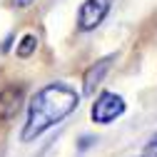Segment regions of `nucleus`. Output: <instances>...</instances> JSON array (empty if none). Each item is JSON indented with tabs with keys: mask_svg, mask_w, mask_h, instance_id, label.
Instances as JSON below:
<instances>
[{
	"mask_svg": "<svg viewBox=\"0 0 157 157\" xmlns=\"http://www.w3.org/2000/svg\"><path fill=\"white\" fill-rule=\"evenodd\" d=\"M80 100H82V92H77L65 80H52L43 85L40 90H35V95L28 102L25 125L20 130V142H35L48 130L60 125L65 117H70L80 107Z\"/></svg>",
	"mask_w": 157,
	"mask_h": 157,
	"instance_id": "nucleus-1",
	"label": "nucleus"
},
{
	"mask_svg": "<svg viewBox=\"0 0 157 157\" xmlns=\"http://www.w3.org/2000/svg\"><path fill=\"white\" fill-rule=\"evenodd\" d=\"M127 110V102L120 92H112V90H102L95 95V100L90 105V117L95 125H110L115 120H120Z\"/></svg>",
	"mask_w": 157,
	"mask_h": 157,
	"instance_id": "nucleus-2",
	"label": "nucleus"
},
{
	"mask_svg": "<svg viewBox=\"0 0 157 157\" xmlns=\"http://www.w3.org/2000/svg\"><path fill=\"white\" fill-rule=\"evenodd\" d=\"M115 0H82L77 8V30L80 33H92L97 30L105 17L110 15Z\"/></svg>",
	"mask_w": 157,
	"mask_h": 157,
	"instance_id": "nucleus-3",
	"label": "nucleus"
},
{
	"mask_svg": "<svg viewBox=\"0 0 157 157\" xmlns=\"http://www.w3.org/2000/svg\"><path fill=\"white\" fill-rule=\"evenodd\" d=\"M25 102V87L23 85H8L0 90V122H10L20 112Z\"/></svg>",
	"mask_w": 157,
	"mask_h": 157,
	"instance_id": "nucleus-4",
	"label": "nucleus"
},
{
	"mask_svg": "<svg viewBox=\"0 0 157 157\" xmlns=\"http://www.w3.org/2000/svg\"><path fill=\"white\" fill-rule=\"evenodd\" d=\"M112 60H115V55H105V57L95 60L85 70V75H82V95H95V90L102 85V80H105V75H107Z\"/></svg>",
	"mask_w": 157,
	"mask_h": 157,
	"instance_id": "nucleus-5",
	"label": "nucleus"
},
{
	"mask_svg": "<svg viewBox=\"0 0 157 157\" xmlns=\"http://www.w3.org/2000/svg\"><path fill=\"white\" fill-rule=\"evenodd\" d=\"M35 48H37V37H35L33 33H28V35H23V40L17 43L15 55L20 57V60H25V57H30V55L35 52Z\"/></svg>",
	"mask_w": 157,
	"mask_h": 157,
	"instance_id": "nucleus-6",
	"label": "nucleus"
},
{
	"mask_svg": "<svg viewBox=\"0 0 157 157\" xmlns=\"http://www.w3.org/2000/svg\"><path fill=\"white\" fill-rule=\"evenodd\" d=\"M147 157H157V132L150 137V140H147V145H145V150H142Z\"/></svg>",
	"mask_w": 157,
	"mask_h": 157,
	"instance_id": "nucleus-7",
	"label": "nucleus"
},
{
	"mask_svg": "<svg viewBox=\"0 0 157 157\" xmlns=\"http://www.w3.org/2000/svg\"><path fill=\"white\" fill-rule=\"evenodd\" d=\"M37 0H13V5L15 8H20V10H25V8H30V5H35Z\"/></svg>",
	"mask_w": 157,
	"mask_h": 157,
	"instance_id": "nucleus-8",
	"label": "nucleus"
},
{
	"mask_svg": "<svg viewBox=\"0 0 157 157\" xmlns=\"http://www.w3.org/2000/svg\"><path fill=\"white\" fill-rule=\"evenodd\" d=\"M92 142H97V140H95V137H87V135H85V137H80V145H77V147H80V150H87Z\"/></svg>",
	"mask_w": 157,
	"mask_h": 157,
	"instance_id": "nucleus-9",
	"label": "nucleus"
},
{
	"mask_svg": "<svg viewBox=\"0 0 157 157\" xmlns=\"http://www.w3.org/2000/svg\"><path fill=\"white\" fill-rule=\"evenodd\" d=\"M137 157H147V155H145V152H142V155H137Z\"/></svg>",
	"mask_w": 157,
	"mask_h": 157,
	"instance_id": "nucleus-10",
	"label": "nucleus"
}]
</instances>
